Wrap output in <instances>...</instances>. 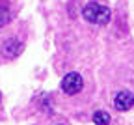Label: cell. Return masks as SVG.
Listing matches in <instances>:
<instances>
[{"instance_id":"cell-7","label":"cell","mask_w":134,"mask_h":125,"mask_svg":"<svg viewBox=\"0 0 134 125\" xmlns=\"http://www.w3.org/2000/svg\"><path fill=\"white\" fill-rule=\"evenodd\" d=\"M0 99H2V95H0Z\"/></svg>"},{"instance_id":"cell-6","label":"cell","mask_w":134,"mask_h":125,"mask_svg":"<svg viewBox=\"0 0 134 125\" xmlns=\"http://www.w3.org/2000/svg\"><path fill=\"white\" fill-rule=\"evenodd\" d=\"M9 19H11L9 9H8V8H4V6H0V26L8 24V23H9Z\"/></svg>"},{"instance_id":"cell-4","label":"cell","mask_w":134,"mask_h":125,"mask_svg":"<svg viewBox=\"0 0 134 125\" xmlns=\"http://www.w3.org/2000/svg\"><path fill=\"white\" fill-rule=\"evenodd\" d=\"M132 105H134V93L129 92V90L119 92V93L115 95V99H114V106H115L117 110H121V112L132 108Z\"/></svg>"},{"instance_id":"cell-5","label":"cell","mask_w":134,"mask_h":125,"mask_svg":"<svg viewBox=\"0 0 134 125\" xmlns=\"http://www.w3.org/2000/svg\"><path fill=\"white\" fill-rule=\"evenodd\" d=\"M93 123H97V125H108L110 123V114L104 112V110L93 112Z\"/></svg>"},{"instance_id":"cell-1","label":"cell","mask_w":134,"mask_h":125,"mask_svg":"<svg viewBox=\"0 0 134 125\" xmlns=\"http://www.w3.org/2000/svg\"><path fill=\"white\" fill-rule=\"evenodd\" d=\"M82 17L86 19L90 24H106L110 21V9L99 2H90L82 8Z\"/></svg>"},{"instance_id":"cell-3","label":"cell","mask_w":134,"mask_h":125,"mask_svg":"<svg viewBox=\"0 0 134 125\" xmlns=\"http://www.w3.org/2000/svg\"><path fill=\"white\" fill-rule=\"evenodd\" d=\"M23 49H24L23 41H19L17 38H11V39L2 43V54L6 58H15V56H19L23 52Z\"/></svg>"},{"instance_id":"cell-2","label":"cell","mask_w":134,"mask_h":125,"mask_svg":"<svg viewBox=\"0 0 134 125\" xmlns=\"http://www.w3.org/2000/svg\"><path fill=\"white\" fill-rule=\"evenodd\" d=\"M84 86V80L78 73H67L63 79H62V90L67 93V95H75L82 90Z\"/></svg>"}]
</instances>
